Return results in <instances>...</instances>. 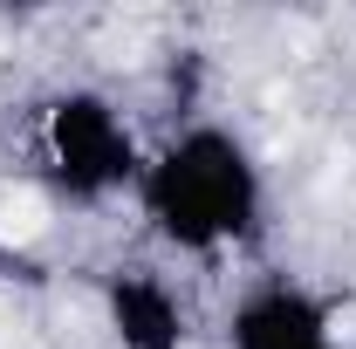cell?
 Instances as JSON below:
<instances>
[{
	"mask_svg": "<svg viewBox=\"0 0 356 349\" xmlns=\"http://www.w3.org/2000/svg\"><path fill=\"white\" fill-rule=\"evenodd\" d=\"M48 233V206L35 192H7L0 199V247H35Z\"/></svg>",
	"mask_w": 356,
	"mask_h": 349,
	"instance_id": "obj_1",
	"label": "cell"
}]
</instances>
